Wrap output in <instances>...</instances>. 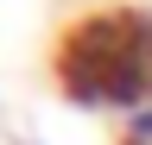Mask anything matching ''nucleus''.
Listing matches in <instances>:
<instances>
[{"instance_id": "f03ea898", "label": "nucleus", "mask_w": 152, "mask_h": 145, "mask_svg": "<svg viewBox=\"0 0 152 145\" xmlns=\"http://www.w3.org/2000/svg\"><path fill=\"white\" fill-rule=\"evenodd\" d=\"M121 145H152V107H146V114H133V120L121 126Z\"/></svg>"}, {"instance_id": "7ed1b4c3", "label": "nucleus", "mask_w": 152, "mask_h": 145, "mask_svg": "<svg viewBox=\"0 0 152 145\" xmlns=\"http://www.w3.org/2000/svg\"><path fill=\"white\" fill-rule=\"evenodd\" d=\"M19 145H38V139H19Z\"/></svg>"}, {"instance_id": "f257e3e1", "label": "nucleus", "mask_w": 152, "mask_h": 145, "mask_svg": "<svg viewBox=\"0 0 152 145\" xmlns=\"http://www.w3.org/2000/svg\"><path fill=\"white\" fill-rule=\"evenodd\" d=\"M57 88L89 114H146L152 107V13L146 6H95L64 25L51 50Z\"/></svg>"}]
</instances>
